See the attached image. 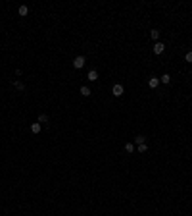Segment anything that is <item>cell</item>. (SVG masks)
Wrapping results in <instances>:
<instances>
[{
  "mask_svg": "<svg viewBox=\"0 0 192 216\" xmlns=\"http://www.w3.org/2000/svg\"><path fill=\"white\" fill-rule=\"evenodd\" d=\"M85 62H87V60H85V56H75V58H73V68H75V69L85 68Z\"/></svg>",
  "mask_w": 192,
  "mask_h": 216,
  "instance_id": "6da1fadb",
  "label": "cell"
},
{
  "mask_svg": "<svg viewBox=\"0 0 192 216\" xmlns=\"http://www.w3.org/2000/svg\"><path fill=\"white\" fill-rule=\"evenodd\" d=\"M123 93H125V89H123V85H119V83L111 87V95H114V97H121Z\"/></svg>",
  "mask_w": 192,
  "mask_h": 216,
  "instance_id": "7a4b0ae2",
  "label": "cell"
},
{
  "mask_svg": "<svg viewBox=\"0 0 192 216\" xmlns=\"http://www.w3.org/2000/svg\"><path fill=\"white\" fill-rule=\"evenodd\" d=\"M152 50H154V54H163V50H165V45H161V42L158 41L154 46H152Z\"/></svg>",
  "mask_w": 192,
  "mask_h": 216,
  "instance_id": "3957f363",
  "label": "cell"
},
{
  "mask_svg": "<svg viewBox=\"0 0 192 216\" xmlns=\"http://www.w3.org/2000/svg\"><path fill=\"white\" fill-rule=\"evenodd\" d=\"M158 85H160V77H150L148 79V87L150 89H156Z\"/></svg>",
  "mask_w": 192,
  "mask_h": 216,
  "instance_id": "277c9868",
  "label": "cell"
},
{
  "mask_svg": "<svg viewBox=\"0 0 192 216\" xmlns=\"http://www.w3.org/2000/svg\"><path fill=\"white\" fill-rule=\"evenodd\" d=\"M41 129H42V125L39 124V122H35V124H31V131H33V133H35V135H37V133H41Z\"/></svg>",
  "mask_w": 192,
  "mask_h": 216,
  "instance_id": "5b68a950",
  "label": "cell"
},
{
  "mask_svg": "<svg viewBox=\"0 0 192 216\" xmlns=\"http://www.w3.org/2000/svg\"><path fill=\"white\" fill-rule=\"evenodd\" d=\"M87 79L88 81H96V79H98V72H96V69H90L88 75H87Z\"/></svg>",
  "mask_w": 192,
  "mask_h": 216,
  "instance_id": "8992f818",
  "label": "cell"
},
{
  "mask_svg": "<svg viewBox=\"0 0 192 216\" xmlns=\"http://www.w3.org/2000/svg\"><path fill=\"white\" fill-rule=\"evenodd\" d=\"M90 93L92 91L87 87V85H83V87H81V95H83V97H90Z\"/></svg>",
  "mask_w": 192,
  "mask_h": 216,
  "instance_id": "52a82bcc",
  "label": "cell"
},
{
  "mask_svg": "<svg viewBox=\"0 0 192 216\" xmlns=\"http://www.w3.org/2000/svg\"><path fill=\"white\" fill-rule=\"evenodd\" d=\"M160 33H161V31H158V29H152V31H150V37L158 42V39H160Z\"/></svg>",
  "mask_w": 192,
  "mask_h": 216,
  "instance_id": "ba28073f",
  "label": "cell"
},
{
  "mask_svg": "<svg viewBox=\"0 0 192 216\" xmlns=\"http://www.w3.org/2000/svg\"><path fill=\"white\" fill-rule=\"evenodd\" d=\"M142 143H146V137H142V135H137V137H135V145H142Z\"/></svg>",
  "mask_w": 192,
  "mask_h": 216,
  "instance_id": "9c48e42d",
  "label": "cell"
},
{
  "mask_svg": "<svg viewBox=\"0 0 192 216\" xmlns=\"http://www.w3.org/2000/svg\"><path fill=\"white\" fill-rule=\"evenodd\" d=\"M46 122H50L48 114H41V116H39V124H46Z\"/></svg>",
  "mask_w": 192,
  "mask_h": 216,
  "instance_id": "30bf717a",
  "label": "cell"
},
{
  "mask_svg": "<svg viewBox=\"0 0 192 216\" xmlns=\"http://www.w3.org/2000/svg\"><path fill=\"white\" fill-rule=\"evenodd\" d=\"M14 87L18 89V91H25V85H23V83L19 81V79H18V81H14Z\"/></svg>",
  "mask_w": 192,
  "mask_h": 216,
  "instance_id": "8fae6325",
  "label": "cell"
},
{
  "mask_svg": "<svg viewBox=\"0 0 192 216\" xmlns=\"http://www.w3.org/2000/svg\"><path fill=\"white\" fill-rule=\"evenodd\" d=\"M160 81H161V83H171V75H169V74H163V75L160 77Z\"/></svg>",
  "mask_w": 192,
  "mask_h": 216,
  "instance_id": "7c38bea8",
  "label": "cell"
},
{
  "mask_svg": "<svg viewBox=\"0 0 192 216\" xmlns=\"http://www.w3.org/2000/svg\"><path fill=\"white\" fill-rule=\"evenodd\" d=\"M18 12H19V16H27L29 14V8H27V6H19Z\"/></svg>",
  "mask_w": 192,
  "mask_h": 216,
  "instance_id": "4fadbf2b",
  "label": "cell"
},
{
  "mask_svg": "<svg viewBox=\"0 0 192 216\" xmlns=\"http://www.w3.org/2000/svg\"><path fill=\"white\" fill-rule=\"evenodd\" d=\"M125 151H127V152H135V143H125Z\"/></svg>",
  "mask_w": 192,
  "mask_h": 216,
  "instance_id": "5bb4252c",
  "label": "cell"
},
{
  "mask_svg": "<svg viewBox=\"0 0 192 216\" xmlns=\"http://www.w3.org/2000/svg\"><path fill=\"white\" fill-rule=\"evenodd\" d=\"M137 149H138V152L142 154V152H146V151H148V145H146V143H142V145H138Z\"/></svg>",
  "mask_w": 192,
  "mask_h": 216,
  "instance_id": "9a60e30c",
  "label": "cell"
},
{
  "mask_svg": "<svg viewBox=\"0 0 192 216\" xmlns=\"http://www.w3.org/2000/svg\"><path fill=\"white\" fill-rule=\"evenodd\" d=\"M184 60H186V62H192V50H190V52H186V54H184Z\"/></svg>",
  "mask_w": 192,
  "mask_h": 216,
  "instance_id": "2e32d148",
  "label": "cell"
}]
</instances>
